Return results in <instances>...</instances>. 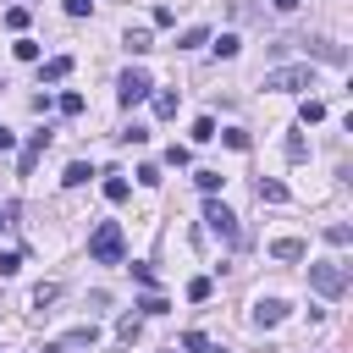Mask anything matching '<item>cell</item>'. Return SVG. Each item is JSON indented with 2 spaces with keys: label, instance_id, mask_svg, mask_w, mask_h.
I'll list each match as a JSON object with an SVG mask.
<instances>
[{
  "label": "cell",
  "instance_id": "27",
  "mask_svg": "<svg viewBox=\"0 0 353 353\" xmlns=\"http://www.w3.org/2000/svg\"><path fill=\"white\" fill-rule=\"evenodd\" d=\"M17 265H22V254H17V248H6V254H0V276H17Z\"/></svg>",
  "mask_w": 353,
  "mask_h": 353
},
{
  "label": "cell",
  "instance_id": "33",
  "mask_svg": "<svg viewBox=\"0 0 353 353\" xmlns=\"http://www.w3.org/2000/svg\"><path fill=\"white\" fill-rule=\"evenodd\" d=\"M11 143H17V132H11V127H0V149H11Z\"/></svg>",
  "mask_w": 353,
  "mask_h": 353
},
{
  "label": "cell",
  "instance_id": "7",
  "mask_svg": "<svg viewBox=\"0 0 353 353\" xmlns=\"http://www.w3.org/2000/svg\"><path fill=\"white\" fill-rule=\"evenodd\" d=\"M44 149H50V132H33V138L22 143V176H33V165H39Z\"/></svg>",
  "mask_w": 353,
  "mask_h": 353
},
{
  "label": "cell",
  "instance_id": "17",
  "mask_svg": "<svg viewBox=\"0 0 353 353\" xmlns=\"http://www.w3.org/2000/svg\"><path fill=\"white\" fill-rule=\"evenodd\" d=\"M88 176H94V171H88V165H83V160H72V165H66V176H61V182H66V188H83V182H88Z\"/></svg>",
  "mask_w": 353,
  "mask_h": 353
},
{
  "label": "cell",
  "instance_id": "14",
  "mask_svg": "<svg viewBox=\"0 0 353 353\" xmlns=\"http://www.w3.org/2000/svg\"><path fill=\"white\" fill-rule=\"evenodd\" d=\"M199 44H210V28H188V33L176 39V50H199Z\"/></svg>",
  "mask_w": 353,
  "mask_h": 353
},
{
  "label": "cell",
  "instance_id": "24",
  "mask_svg": "<svg viewBox=\"0 0 353 353\" xmlns=\"http://www.w3.org/2000/svg\"><path fill=\"white\" fill-rule=\"evenodd\" d=\"M188 298L204 303V298H210V276H193V281H188Z\"/></svg>",
  "mask_w": 353,
  "mask_h": 353
},
{
  "label": "cell",
  "instance_id": "21",
  "mask_svg": "<svg viewBox=\"0 0 353 353\" xmlns=\"http://www.w3.org/2000/svg\"><path fill=\"white\" fill-rule=\"evenodd\" d=\"M6 28L22 33V28H28V6H11V11H6Z\"/></svg>",
  "mask_w": 353,
  "mask_h": 353
},
{
  "label": "cell",
  "instance_id": "1",
  "mask_svg": "<svg viewBox=\"0 0 353 353\" xmlns=\"http://www.w3.org/2000/svg\"><path fill=\"white\" fill-rule=\"evenodd\" d=\"M121 254H127L121 226H116V221H99V226L88 232V259H94V265H121Z\"/></svg>",
  "mask_w": 353,
  "mask_h": 353
},
{
  "label": "cell",
  "instance_id": "29",
  "mask_svg": "<svg viewBox=\"0 0 353 353\" xmlns=\"http://www.w3.org/2000/svg\"><path fill=\"white\" fill-rule=\"evenodd\" d=\"M165 160H171V165H188L193 154H188V143H171V149H165Z\"/></svg>",
  "mask_w": 353,
  "mask_h": 353
},
{
  "label": "cell",
  "instance_id": "11",
  "mask_svg": "<svg viewBox=\"0 0 353 353\" xmlns=\"http://www.w3.org/2000/svg\"><path fill=\"white\" fill-rule=\"evenodd\" d=\"M254 193H259V204H287V188H281V182H265V176H259Z\"/></svg>",
  "mask_w": 353,
  "mask_h": 353
},
{
  "label": "cell",
  "instance_id": "23",
  "mask_svg": "<svg viewBox=\"0 0 353 353\" xmlns=\"http://www.w3.org/2000/svg\"><path fill=\"white\" fill-rule=\"evenodd\" d=\"M347 237H353V226H342V221H331V226H325V243H336V248H342Z\"/></svg>",
  "mask_w": 353,
  "mask_h": 353
},
{
  "label": "cell",
  "instance_id": "35",
  "mask_svg": "<svg viewBox=\"0 0 353 353\" xmlns=\"http://www.w3.org/2000/svg\"><path fill=\"white\" fill-rule=\"evenodd\" d=\"M39 353H66V347H61V342H50V347H39Z\"/></svg>",
  "mask_w": 353,
  "mask_h": 353
},
{
  "label": "cell",
  "instance_id": "18",
  "mask_svg": "<svg viewBox=\"0 0 353 353\" xmlns=\"http://www.w3.org/2000/svg\"><path fill=\"white\" fill-rule=\"evenodd\" d=\"M132 309H143V314H165V309H171V303H165V298H160V292H143V298H138V303H132Z\"/></svg>",
  "mask_w": 353,
  "mask_h": 353
},
{
  "label": "cell",
  "instance_id": "2",
  "mask_svg": "<svg viewBox=\"0 0 353 353\" xmlns=\"http://www.w3.org/2000/svg\"><path fill=\"white\" fill-rule=\"evenodd\" d=\"M259 88H270V94H298V88H314V66L303 61V66H270L265 77H259Z\"/></svg>",
  "mask_w": 353,
  "mask_h": 353
},
{
  "label": "cell",
  "instance_id": "26",
  "mask_svg": "<svg viewBox=\"0 0 353 353\" xmlns=\"http://www.w3.org/2000/svg\"><path fill=\"white\" fill-rule=\"evenodd\" d=\"M61 116H83V94H61Z\"/></svg>",
  "mask_w": 353,
  "mask_h": 353
},
{
  "label": "cell",
  "instance_id": "28",
  "mask_svg": "<svg viewBox=\"0 0 353 353\" xmlns=\"http://www.w3.org/2000/svg\"><path fill=\"white\" fill-rule=\"evenodd\" d=\"M127 50H132V55H143V50H154V44H149V33H127Z\"/></svg>",
  "mask_w": 353,
  "mask_h": 353
},
{
  "label": "cell",
  "instance_id": "25",
  "mask_svg": "<svg viewBox=\"0 0 353 353\" xmlns=\"http://www.w3.org/2000/svg\"><path fill=\"white\" fill-rule=\"evenodd\" d=\"M55 298H61V287H55V281H44V287H33V303H39V309H44V303H55Z\"/></svg>",
  "mask_w": 353,
  "mask_h": 353
},
{
  "label": "cell",
  "instance_id": "31",
  "mask_svg": "<svg viewBox=\"0 0 353 353\" xmlns=\"http://www.w3.org/2000/svg\"><path fill=\"white\" fill-rule=\"evenodd\" d=\"M88 6L94 0H66V17H88Z\"/></svg>",
  "mask_w": 353,
  "mask_h": 353
},
{
  "label": "cell",
  "instance_id": "8",
  "mask_svg": "<svg viewBox=\"0 0 353 353\" xmlns=\"http://www.w3.org/2000/svg\"><path fill=\"white\" fill-rule=\"evenodd\" d=\"M303 254H309V243H298V237H276V243H270V259H287V265H298Z\"/></svg>",
  "mask_w": 353,
  "mask_h": 353
},
{
  "label": "cell",
  "instance_id": "5",
  "mask_svg": "<svg viewBox=\"0 0 353 353\" xmlns=\"http://www.w3.org/2000/svg\"><path fill=\"white\" fill-rule=\"evenodd\" d=\"M204 221H210V232H215L221 243H237V237H243V232H237V215H232L221 199H210V204H204Z\"/></svg>",
  "mask_w": 353,
  "mask_h": 353
},
{
  "label": "cell",
  "instance_id": "34",
  "mask_svg": "<svg viewBox=\"0 0 353 353\" xmlns=\"http://www.w3.org/2000/svg\"><path fill=\"white\" fill-rule=\"evenodd\" d=\"M270 6H276V11H298L303 0H270Z\"/></svg>",
  "mask_w": 353,
  "mask_h": 353
},
{
  "label": "cell",
  "instance_id": "16",
  "mask_svg": "<svg viewBox=\"0 0 353 353\" xmlns=\"http://www.w3.org/2000/svg\"><path fill=\"white\" fill-rule=\"evenodd\" d=\"M298 121H303V127H314V121H325V105H320V99H303V110H298Z\"/></svg>",
  "mask_w": 353,
  "mask_h": 353
},
{
  "label": "cell",
  "instance_id": "13",
  "mask_svg": "<svg viewBox=\"0 0 353 353\" xmlns=\"http://www.w3.org/2000/svg\"><path fill=\"white\" fill-rule=\"evenodd\" d=\"M127 193H132V188H127V176H116V171H110V176H105V199H110V204H121Z\"/></svg>",
  "mask_w": 353,
  "mask_h": 353
},
{
  "label": "cell",
  "instance_id": "12",
  "mask_svg": "<svg viewBox=\"0 0 353 353\" xmlns=\"http://www.w3.org/2000/svg\"><path fill=\"white\" fill-rule=\"evenodd\" d=\"M215 138H221V143H226V149H237V154H243V149H248V143H254V138H248V132H243V127H226V132H215Z\"/></svg>",
  "mask_w": 353,
  "mask_h": 353
},
{
  "label": "cell",
  "instance_id": "22",
  "mask_svg": "<svg viewBox=\"0 0 353 353\" xmlns=\"http://www.w3.org/2000/svg\"><path fill=\"white\" fill-rule=\"evenodd\" d=\"M210 138H215V121L199 116V121H193V143H210Z\"/></svg>",
  "mask_w": 353,
  "mask_h": 353
},
{
  "label": "cell",
  "instance_id": "32",
  "mask_svg": "<svg viewBox=\"0 0 353 353\" xmlns=\"http://www.w3.org/2000/svg\"><path fill=\"white\" fill-rule=\"evenodd\" d=\"M11 221H17V204H0V232H6Z\"/></svg>",
  "mask_w": 353,
  "mask_h": 353
},
{
  "label": "cell",
  "instance_id": "3",
  "mask_svg": "<svg viewBox=\"0 0 353 353\" xmlns=\"http://www.w3.org/2000/svg\"><path fill=\"white\" fill-rule=\"evenodd\" d=\"M309 287H314L320 298H342V292H347V270H342L336 259H320V265H309Z\"/></svg>",
  "mask_w": 353,
  "mask_h": 353
},
{
  "label": "cell",
  "instance_id": "37",
  "mask_svg": "<svg viewBox=\"0 0 353 353\" xmlns=\"http://www.w3.org/2000/svg\"><path fill=\"white\" fill-rule=\"evenodd\" d=\"M215 353H226V347H215Z\"/></svg>",
  "mask_w": 353,
  "mask_h": 353
},
{
  "label": "cell",
  "instance_id": "19",
  "mask_svg": "<svg viewBox=\"0 0 353 353\" xmlns=\"http://www.w3.org/2000/svg\"><path fill=\"white\" fill-rule=\"evenodd\" d=\"M11 55H17V61H39V39H17Z\"/></svg>",
  "mask_w": 353,
  "mask_h": 353
},
{
  "label": "cell",
  "instance_id": "36",
  "mask_svg": "<svg viewBox=\"0 0 353 353\" xmlns=\"http://www.w3.org/2000/svg\"><path fill=\"white\" fill-rule=\"evenodd\" d=\"M0 88H6V77H0Z\"/></svg>",
  "mask_w": 353,
  "mask_h": 353
},
{
  "label": "cell",
  "instance_id": "9",
  "mask_svg": "<svg viewBox=\"0 0 353 353\" xmlns=\"http://www.w3.org/2000/svg\"><path fill=\"white\" fill-rule=\"evenodd\" d=\"M39 77H44V83H61V77H72V55H50Z\"/></svg>",
  "mask_w": 353,
  "mask_h": 353
},
{
  "label": "cell",
  "instance_id": "6",
  "mask_svg": "<svg viewBox=\"0 0 353 353\" xmlns=\"http://www.w3.org/2000/svg\"><path fill=\"white\" fill-rule=\"evenodd\" d=\"M281 320H287V303H281V298H259V303H254V325H259V331H270V325H281Z\"/></svg>",
  "mask_w": 353,
  "mask_h": 353
},
{
  "label": "cell",
  "instance_id": "15",
  "mask_svg": "<svg viewBox=\"0 0 353 353\" xmlns=\"http://www.w3.org/2000/svg\"><path fill=\"white\" fill-rule=\"evenodd\" d=\"M237 50H243V39H237V33H221V39H215V55H221V61H232Z\"/></svg>",
  "mask_w": 353,
  "mask_h": 353
},
{
  "label": "cell",
  "instance_id": "10",
  "mask_svg": "<svg viewBox=\"0 0 353 353\" xmlns=\"http://www.w3.org/2000/svg\"><path fill=\"white\" fill-rule=\"evenodd\" d=\"M94 342H99V331H94V325H77V331H66V336H61V347H94Z\"/></svg>",
  "mask_w": 353,
  "mask_h": 353
},
{
  "label": "cell",
  "instance_id": "30",
  "mask_svg": "<svg viewBox=\"0 0 353 353\" xmlns=\"http://www.w3.org/2000/svg\"><path fill=\"white\" fill-rule=\"evenodd\" d=\"M182 347H188V353H204L210 342H204V331H188V336H182Z\"/></svg>",
  "mask_w": 353,
  "mask_h": 353
},
{
  "label": "cell",
  "instance_id": "20",
  "mask_svg": "<svg viewBox=\"0 0 353 353\" xmlns=\"http://www.w3.org/2000/svg\"><path fill=\"white\" fill-rule=\"evenodd\" d=\"M176 99H182V94H171V88L154 94V116H176Z\"/></svg>",
  "mask_w": 353,
  "mask_h": 353
},
{
  "label": "cell",
  "instance_id": "4",
  "mask_svg": "<svg viewBox=\"0 0 353 353\" xmlns=\"http://www.w3.org/2000/svg\"><path fill=\"white\" fill-rule=\"evenodd\" d=\"M149 88H154V83H149V72H143V66H132V72H121V83H116V99L132 110L138 99H149Z\"/></svg>",
  "mask_w": 353,
  "mask_h": 353
}]
</instances>
